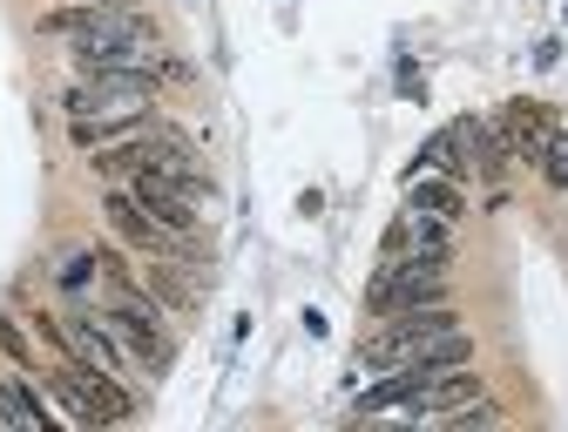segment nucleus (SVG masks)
Instances as JSON below:
<instances>
[{
  "label": "nucleus",
  "mask_w": 568,
  "mask_h": 432,
  "mask_svg": "<svg viewBox=\"0 0 568 432\" xmlns=\"http://www.w3.org/2000/svg\"><path fill=\"white\" fill-rule=\"evenodd\" d=\"M0 344H8V351H14V358H21V366H28V338H21V331H14V325H8V318H0Z\"/></svg>",
  "instance_id": "14"
},
{
  "label": "nucleus",
  "mask_w": 568,
  "mask_h": 432,
  "mask_svg": "<svg viewBox=\"0 0 568 432\" xmlns=\"http://www.w3.org/2000/svg\"><path fill=\"white\" fill-rule=\"evenodd\" d=\"M535 169H541V183H548V189H568V128H555V135H548V150L535 156Z\"/></svg>",
  "instance_id": "12"
},
{
  "label": "nucleus",
  "mask_w": 568,
  "mask_h": 432,
  "mask_svg": "<svg viewBox=\"0 0 568 432\" xmlns=\"http://www.w3.org/2000/svg\"><path fill=\"white\" fill-rule=\"evenodd\" d=\"M406 209H426V216H467V196H460V183L454 176H434V169H419L413 183H406Z\"/></svg>",
  "instance_id": "10"
},
{
  "label": "nucleus",
  "mask_w": 568,
  "mask_h": 432,
  "mask_svg": "<svg viewBox=\"0 0 568 432\" xmlns=\"http://www.w3.org/2000/svg\"><path fill=\"white\" fill-rule=\"evenodd\" d=\"M102 216L115 224V237L135 244V250H150V257H190V237H183V230H163L135 189H109V196H102Z\"/></svg>",
  "instance_id": "3"
},
{
  "label": "nucleus",
  "mask_w": 568,
  "mask_h": 432,
  "mask_svg": "<svg viewBox=\"0 0 568 432\" xmlns=\"http://www.w3.org/2000/svg\"><path fill=\"white\" fill-rule=\"evenodd\" d=\"M494 128H501V142H508V156L515 163H535L541 150H548V135L561 128V115L548 109V102H501V115H494Z\"/></svg>",
  "instance_id": "6"
},
{
  "label": "nucleus",
  "mask_w": 568,
  "mask_h": 432,
  "mask_svg": "<svg viewBox=\"0 0 568 432\" xmlns=\"http://www.w3.org/2000/svg\"><path fill=\"white\" fill-rule=\"evenodd\" d=\"M0 425H14V432H41L48 425V405L34 399V379H0Z\"/></svg>",
  "instance_id": "11"
},
{
  "label": "nucleus",
  "mask_w": 568,
  "mask_h": 432,
  "mask_svg": "<svg viewBox=\"0 0 568 432\" xmlns=\"http://www.w3.org/2000/svg\"><path fill=\"white\" fill-rule=\"evenodd\" d=\"M474 150H480V115H460V122H447L419 142V169L460 183V176H474Z\"/></svg>",
  "instance_id": "7"
},
{
  "label": "nucleus",
  "mask_w": 568,
  "mask_h": 432,
  "mask_svg": "<svg viewBox=\"0 0 568 432\" xmlns=\"http://www.w3.org/2000/svg\"><path fill=\"white\" fill-rule=\"evenodd\" d=\"M95 250H75V257H68L61 270H54V284H61V291H89V284H95Z\"/></svg>",
  "instance_id": "13"
},
{
  "label": "nucleus",
  "mask_w": 568,
  "mask_h": 432,
  "mask_svg": "<svg viewBox=\"0 0 568 432\" xmlns=\"http://www.w3.org/2000/svg\"><path fill=\"white\" fill-rule=\"evenodd\" d=\"M61 351L89 358V366H102V372H115V379H129V372H135V358L122 351V338H115L102 318H61Z\"/></svg>",
  "instance_id": "8"
},
{
  "label": "nucleus",
  "mask_w": 568,
  "mask_h": 432,
  "mask_svg": "<svg viewBox=\"0 0 568 432\" xmlns=\"http://www.w3.org/2000/svg\"><path fill=\"white\" fill-rule=\"evenodd\" d=\"M68 122H89V128H109V122H135L156 109V82L150 75H122V68H109V75H82L75 89L61 95Z\"/></svg>",
  "instance_id": "1"
},
{
  "label": "nucleus",
  "mask_w": 568,
  "mask_h": 432,
  "mask_svg": "<svg viewBox=\"0 0 568 432\" xmlns=\"http://www.w3.org/2000/svg\"><path fill=\"white\" fill-rule=\"evenodd\" d=\"M142 291H150L156 305H170V311H203V277H196V264L190 257H150V270H142Z\"/></svg>",
  "instance_id": "9"
},
{
  "label": "nucleus",
  "mask_w": 568,
  "mask_h": 432,
  "mask_svg": "<svg viewBox=\"0 0 568 432\" xmlns=\"http://www.w3.org/2000/svg\"><path fill=\"white\" fill-rule=\"evenodd\" d=\"M129 189L150 203V216H156L163 230L196 237V224H203V216H196V209H203V196H196L190 183H170V176H156V169H135V176H129Z\"/></svg>",
  "instance_id": "5"
},
{
  "label": "nucleus",
  "mask_w": 568,
  "mask_h": 432,
  "mask_svg": "<svg viewBox=\"0 0 568 432\" xmlns=\"http://www.w3.org/2000/svg\"><path fill=\"white\" fill-rule=\"evenodd\" d=\"M379 257H406V264H454V224L447 216H426V209H406L393 216V230L379 244Z\"/></svg>",
  "instance_id": "4"
},
{
  "label": "nucleus",
  "mask_w": 568,
  "mask_h": 432,
  "mask_svg": "<svg viewBox=\"0 0 568 432\" xmlns=\"http://www.w3.org/2000/svg\"><path fill=\"white\" fill-rule=\"evenodd\" d=\"M102 325L122 338V351L135 358L142 372H170L176 344H170V331H163V305H156L150 291H142V284H135V291H115V298H109Z\"/></svg>",
  "instance_id": "2"
}]
</instances>
